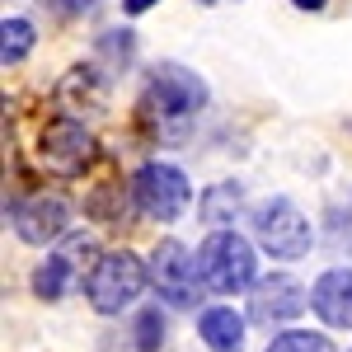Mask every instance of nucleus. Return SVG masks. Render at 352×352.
<instances>
[{"instance_id": "nucleus-1", "label": "nucleus", "mask_w": 352, "mask_h": 352, "mask_svg": "<svg viewBox=\"0 0 352 352\" xmlns=\"http://www.w3.org/2000/svg\"><path fill=\"white\" fill-rule=\"evenodd\" d=\"M141 109L155 122V132L169 136V141H184L197 122V113L207 109V80L179 66V61H160L151 66L146 76V94H141Z\"/></svg>"}, {"instance_id": "nucleus-2", "label": "nucleus", "mask_w": 352, "mask_h": 352, "mask_svg": "<svg viewBox=\"0 0 352 352\" xmlns=\"http://www.w3.org/2000/svg\"><path fill=\"white\" fill-rule=\"evenodd\" d=\"M146 282H151V268L132 249H109V254H99V263L85 277V296L99 315H122L127 305H136Z\"/></svg>"}, {"instance_id": "nucleus-3", "label": "nucleus", "mask_w": 352, "mask_h": 352, "mask_svg": "<svg viewBox=\"0 0 352 352\" xmlns=\"http://www.w3.org/2000/svg\"><path fill=\"white\" fill-rule=\"evenodd\" d=\"M197 272L202 282L221 292V296H235L244 287L258 282V258H254V244L235 235V230H212L202 249H197Z\"/></svg>"}, {"instance_id": "nucleus-4", "label": "nucleus", "mask_w": 352, "mask_h": 352, "mask_svg": "<svg viewBox=\"0 0 352 352\" xmlns=\"http://www.w3.org/2000/svg\"><path fill=\"white\" fill-rule=\"evenodd\" d=\"M254 240L272 258H305L310 244H315V230L292 197H268V202L254 207Z\"/></svg>"}, {"instance_id": "nucleus-5", "label": "nucleus", "mask_w": 352, "mask_h": 352, "mask_svg": "<svg viewBox=\"0 0 352 352\" xmlns=\"http://www.w3.org/2000/svg\"><path fill=\"white\" fill-rule=\"evenodd\" d=\"M132 202L146 221H160L164 226V221H179L188 212L192 184L184 179V169H174V164H164V160H146L132 179Z\"/></svg>"}, {"instance_id": "nucleus-6", "label": "nucleus", "mask_w": 352, "mask_h": 352, "mask_svg": "<svg viewBox=\"0 0 352 352\" xmlns=\"http://www.w3.org/2000/svg\"><path fill=\"white\" fill-rule=\"evenodd\" d=\"M151 287L160 292V300L179 305V310H192L202 300V272H197V258L179 240H160L155 254H151Z\"/></svg>"}, {"instance_id": "nucleus-7", "label": "nucleus", "mask_w": 352, "mask_h": 352, "mask_svg": "<svg viewBox=\"0 0 352 352\" xmlns=\"http://www.w3.org/2000/svg\"><path fill=\"white\" fill-rule=\"evenodd\" d=\"M38 160L47 164V174H56V179H76L94 160V136L80 118H52L38 136Z\"/></svg>"}, {"instance_id": "nucleus-8", "label": "nucleus", "mask_w": 352, "mask_h": 352, "mask_svg": "<svg viewBox=\"0 0 352 352\" xmlns=\"http://www.w3.org/2000/svg\"><path fill=\"white\" fill-rule=\"evenodd\" d=\"M5 217L14 226V235L24 244H52L71 230V207L61 197H47V192H33V197H14L5 207Z\"/></svg>"}, {"instance_id": "nucleus-9", "label": "nucleus", "mask_w": 352, "mask_h": 352, "mask_svg": "<svg viewBox=\"0 0 352 352\" xmlns=\"http://www.w3.org/2000/svg\"><path fill=\"white\" fill-rule=\"evenodd\" d=\"M310 305V292L300 287L292 272H272V277H258L254 282V296H249V315L258 324H287L296 320L300 310Z\"/></svg>"}, {"instance_id": "nucleus-10", "label": "nucleus", "mask_w": 352, "mask_h": 352, "mask_svg": "<svg viewBox=\"0 0 352 352\" xmlns=\"http://www.w3.org/2000/svg\"><path fill=\"white\" fill-rule=\"evenodd\" d=\"M94 254V240L89 235H71V240L56 249L47 263H38L33 268V296H43V300H61V292L71 287V277L76 272H85V263L94 268L99 258H89Z\"/></svg>"}, {"instance_id": "nucleus-11", "label": "nucleus", "mask_w": 352, "mask_h": 352, "mask_svg": "<svg viewBox=\"0 0 352 352\" xmlns=\"http://www.w3.org/2000/svg\"><path fill=\"white\" fill-rule=\"evenodd\" d=\"M310 305L329 329H352V268H329L310 287Z\"/></svg>"}, {"instance_id": "nucleus-12", "label": "nucleus", "mask_w": 352, "mask_h": 352, "mask_svg": "<svg viewBox=\"0 0 352 352\" xmlns=\"http://www.w3.org/2000/svg\"><path fill=\"white\" fill-rule=\"evenodd\" d=\"M197 333H202V343L212 352H240L244 348V315H235L230 305H212V310H202Z\"/></svg>"}, {"instance_id": "nucleus-13", "label": "nucleus", "mask_w": 352, "mask_h": 352, "mask_svg": "<svg viewBox=\"0 0 352 352\" xmlns=\"http://www.w3.org/2000/svg\"><path fill=\"white\" fill-rule=\"evenodd\" d=\"M240 202H244L240 184H217V188H207V192H202L197 212H202V221H207V226H226V221H235Z\"/></svg>"}, {"instance_id": "nucleus-14", "label": "nucleus", "mask_w": 352, "mask_h": 352, "mask_svg": "<svg viewBox=\"0 0 352 352\" xmlns=\"http://www.w3.org/2000/svg\"><path fill=\"white\" fill-rule=\"evenodd\" d=\"M33 43H38V28L28 24V19H5L0 24V61L5 66H19L33 52Z\"/></svg>"}, {"instance_id": "nucleus-15", "label": "nucleus", "mask_w": 352, "mask_h": 352, "mask_svg": "<svg viewBox=\"0 0 352 352\" xmlns=\"http://www.w3.org/2000/svg\"><path fill=\"white\" fill-rule=\"evenodd\" d=\"M268 352H338L324 333H310V329H287L268 343Z\"/></svg>"}, {"instance_id": "nucleus-16", "label": "nucleus", "mask_w": 352, "mask_h": 352, "mask_svg": "<svg viewBox=\"0 0 352 352\" xmlns=\"http://www.w3.org/2000/svg\"><path fill=\"white\" fill-rule=\"evenodd\" d=\"M160 343H164V315H160V305H151V310L136 315V348L160 352Z\"/></svg>"}, {"instance_id": "nucleus-17", "label": "nucleus", "mask_w": 352, "mask_h": 352, "mask_svg": "<svg viewBox=\"0 0 352 352\" xmlns=\"http://www.w3.org/2000/svg\"><path fill=\"white\" fill-rule=\"evenodd\" d=\"M38 5H47L52 14L61 19H71V14H85V10H94V0H38Z\"/></svg>"}, {"instance_id": "nucleus-18", "label": "nucleus", "mask_w": 352, "mask_h": 352, "mask_svg": "<svg viewBox=\"0 0 352 352\" xmlns=\"http://www.w3.org/2000/svg\"><path fill=\"white\" fill-rule=\"evenodd\" d=\"M151 5H160V0H122V10H127V14H146Z\"/></svg>"}, {"instance_id": "nucleus-19", "label": "nucleus", "mask_w": 352, "mask_h": 352, "mask_svg": "<svg viewBox=\"0 0 352 352\" xmlns=\"http://www.w3.org/2000/svg\"><path fill=\"white\" fill-rule=\"evenodd\" d=\"M292 5H296V10H324L329 0H292Z\"/></svg>"}, {"instance_id": "nucleus-20", "label": "nucleus", "mask_w": 352, "mask_h": 352, "mask_svg": "<svg viewBox=\"0 0 352 352\" xmlns=\"http://www.w3.org/2000/svg\"><path fill=\"white\" fill-rule=\"evenodd\" d=\"M197 5H221V0H197Z\"/></svg>"}]
</instances>
